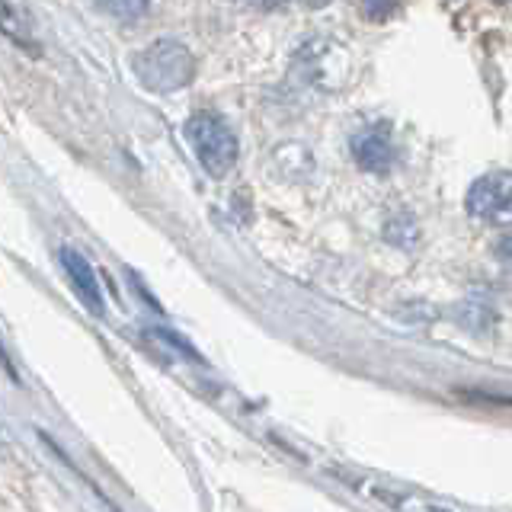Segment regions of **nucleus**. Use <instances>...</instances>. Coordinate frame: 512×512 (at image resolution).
Wrapping results in <instances>:
<instances>
[{"instance_id":"obj_1","label":"nucleus","mask_w":512,"mask_h":512,"mask_svg":"<svg viewBox=\"0 0 512 512\" xmlns=\"http://www.w3.org/2000/svg\"><path fill=\"white\" fill-rule=\"evenodd\" d=\"M132 71L141 80V87H148L154 93H173L192 84V77H196V58H192V52L183 42L160 39L132 58Z\"/></svg>"},{"instance_id":"obj_2","label":"nucleus","mask_w":512,"mask_h":512,"mask_svg":"<svg viewBox=\"0 0 512 512\" xmlns=\"http://www.w3.org/2000/svg\"><path fill=\"white\" fill-rule=\"evenodd\" d=\"M186 138L196 151L199 164L205 167V173L212 176H224L234 164H237V138L228 128V122L212 116V112H199L186 122Z\"/></svg>"},{"instance_id":"obj_3","label":"nucleus","mask_w":512,"mask_h":512,"mask_svg":"<svg viewBox=\"0 0 512 512\" xmlns=\"http://www.w3.org/2000/svg\"><path fill=\"white\" fill-rule=\"evenodd\" d=\"M352 157L368 173H384L394 164V141L388 125H368L352 135Z\"/></svg>"},{"instance_id":"obj_4","label":"nucleus","mask_w":512,"mask_h":512,"mask_svg":"<svg viewBox=\"0 0 512 512\" xmlns=\"http://www.w3.org/2000/svg\"><path fill=\"white\" fill-rule=\"evenodd\" d=\"M468 212L474 218H503L509 212V173L480 176L468 192Z\"/></svg>"},{"instance_id":"obj_5","label":"nucleus","mask_w":512,"mask_h":512,"mask_svg":"<svg viewBox=\"0 0 512 512\" xmlns=\"http://www.w3.org/2000/svg\"><path fill=\"white\" fill-rule=\"evenodd\" d=\"M61 266L68 272V279L74 285L77 298L87 304L93 314H103V288H100V279H96V272L90 266V260L84 253H77L74 247H61Z\"/></svg>"},{"instance_id":"obj_6","label":"nucleus","mask_w":512,"mask_h":512,"mask_svg":"<svg viewBox=\"0 0 512 512\" xmlns=\"http://www.w3.org/2000/svg\"><path fill=\"white\" fill-rule=\"evenodd\" d=\"M0 32L10 39V42H16L20 48H26V52H39V45L32 42V32L26 29V23L20 20V13H13L10 10V4L7 0H0Z\"/></svg>"},{"instance_id":"obj_7","label":"nucleus","mask_w":512,"mask_h":512,"mask_svg":"<svg viewBox=\"0 0 512 512\" xmlns=\"http://www.w3.org/2000/svg\"><path fill=\"white\" fill-rule=\"evenodd\" d=\"M100 10L119 16V20H138L151 10V0H96Z\"/></svg>"},{"instance_id":"obj_8","label":"nucleus","mask_w":512,"mask_h":512,"mask_svg":"<svg viewBox=\"0 0 512 512\" xmlns=\"http://www.w3.org/2000/svg\"><path fill=\"white\" fill-rule=\"evenodd\" d=\"M400 4H404V0H359V10L368 20H388V16L397 13Z\"/></svg>"},{"instance_id":"obj_9","label":"nucleus","mask_w":512,"mask_h":512,"mask_svg":"<svg viewBox=\"0 0 512 512\" xmlns=\"http://www.w3.org/2000/svg\"><path fill=\"white\" fill-rule=\"evenodd\" d=\"M247 4L260 7V10H279L282 4H288V0H247Z\"/></svg>"},{"instance_id":"obj_10","label":"nucleus","mask_w":512,"mask_h":512,"mask_svg":"<svg viewBox=\"0 0 512 512\" xmlns=\"http://www.w3.org/2000/svg\"><path fill=\"white\" fill-rule=\"evenodd\" d=\"M304 4H308V7H314V10H317V7H327L330 0H304Z\"/></svg>"},{"instance_id":"obj_11","label":"nucleus","mask_w":512,"mask_h":512,"mask_svg":"<svg viewBox=\"0 0 512 512\" xmlns=\"http://www.w3.org/2000/svg\"><path fill=\"white\" fill-rule=\"evenodd\" d=\"M496 4H506V0H496Z\"/></svg>"}]
</instances>
